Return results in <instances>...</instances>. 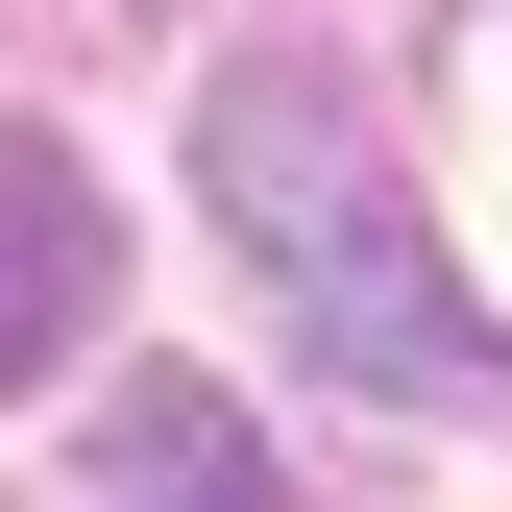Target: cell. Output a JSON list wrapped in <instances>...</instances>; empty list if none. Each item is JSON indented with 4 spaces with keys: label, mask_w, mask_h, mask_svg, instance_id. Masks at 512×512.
<instances>
[{
    "label": "cell",
    "mask_w": 512,
    "mask_h": 512,
    "mask_svg": "<svg viewBox=\"0 0 512 512\" xmlns=\"http://www.w3.org/2000/svg\"><path fill=\"white\" fill-rule=\"evenodd\" d=\"M196 196H220V244L269 269V317L342 366V391H391V415H488V391H512V342H488L464 244H439V196H415V147L366 122V74H317V49H220Z\"/></svg>",
    "instance_id": "1"
},
{
    "label": "cell",
    "mask_w": 512,
    "mask_h": 512,
    "mask_svg": "<svg viewBox=\"0 0 512 512\" xmlns=\"http://www.w3.org/2000/svg\"><path fill=\"white\" fill-rule=\"evenodd\" d=\"M98 317H122V220H98V171L49 147V122H0V391L98 366Z\"/></svg>",
    "instance_id": "2"
},
{
    "label": "cell",
    "mask_w": 512,
    "mask_h": 512,
    "mask_svg": "<svg viewBox=\"0 0 512 512\" xmlns=\"http://www.w3.org/2000/svg\"><path fill=\"white\" fill-rule=\"evenodd\" d=\"M74 512H269V464H244V415H220V391H171V366H147V391L98 415Z\"/></svg>",
    "instance_id": "3"
}]
</instances>
